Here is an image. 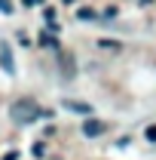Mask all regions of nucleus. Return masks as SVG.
<instances>
[{"label": "nucleus", "mask_w": 156, "mask_h": 160, "mask_svg": "<svg viewBox=\"0 0 156 160\" xmlns=\"http://www.w3.org/2000/svg\"><path fill=\"white\" fill-rule=\"evenodd\" d=\"M144 139H147V142H156V123H153V126H147V129H144Z\"/></svg>", "instance_id": "6e6552de"}, {"label": "nucleus", "mask_w": 156, "mask_h": 160, "mask_svg": "<svg viewBox=\"0 0 156 160\" xmlns=\"http://www.w3.org/2000/svg\"><path fill=\"white\" fill-rule=\"evenodd\" d=\"M58 62H61V77H64V80H74V74H77V68H74V52L61 49Z\"/></svg>", "instance_id": "f03ea898"}, {"label": "nucleus", "mask_w": 156, "mask_h": 160, "mask_svg": "<svg viewBox=\"0 0 156 160\" xmlns=\"http://www.w3.org/2000/svg\"><path fill=\"white\" fill-rule=\"evenodd\" d=\"M9 117H12V123H19V126H28V123H34V120L43 117V108L31 96H25V99H16L9 105Z\"/></svg>", "instance_id": "f257e3e1"}, {"label": "nucleus", "mask_w": 156, "mask_h": 160, "mask_svg": "<svg viewBox=\"0 0 156 160\" xmlns=\"http://www.w3.org/2000/svg\"><path fill=\"white\" fill-rule=\"evenodd\" d=\"M64 108H71V111H77V114H92V105H86V102H74V99L64 102Z\"/></svg>", "instance_id": "39448f33"}, {"label": "nucleus", "mask_w": 156, "mask_h": 160, "mask_svg": "<svg viewBox=\"0 0 156 160\" xmlns=\"http://www.w3.org/2000/svg\"><path fill=\"white\" fill-rule=\"evenodd\" d=\"M77 19H83V22H92V19H98V12L92 9V6H83V9H77Z\"/></svg>", "instance_id": "423d86ee"}, {"label": "nucleus", "mask_w": 156, "mask_h": 160, "mask_svg": "<svg viewBox=\"0 0 156 160\" xmlns=\"http://www.w3.org/2000/svg\"><path fill=\"white\" fill-rule=\"evenodd\" d=\"M104 129H107V126H104L101 120H95V117H89L86 123H83V136H86V139H95V136H101Z\"/></svg>", "instance_id": "7ed1b4c3"}, {"label": "nucleus", "mask_w": 156, "mask_h": 160, "mask_svg": "<svg viewBox=\"0 0 156 160\" xmlns=\"http://www.w3.org/2000/svg\"><path fill=\"white\" fill-rule=\"evenodd\" d=\"M101 46H107V49H119V43H113V40H98Z\"/></svg>", "instance_id": "9b49d317"}, {"label": "nucleus", "mask_w": 156, "mask_h": 160, "mask_svg": "<svg viewBox=\"0 0 156 160\" xmlns=\"http://www.w3.org/2000/svg\"><path fill=\"white\" fill-rule=\"evenodd\" d=\"M3 160H19V151H9V154H6Z\"/></svg>", "instance_id": "ddd939ff"}, {"label": "nucleus", "mask_w": 156, "mask_h": 160, "mask_svg": "<svg viewBox=\"0 0 156 160\" xmlns=\"http://www.w3.org/2000/svg\"><path fill=\"white\" fill-rule=\"evenodd\" d=\"M40 43H43V46H52V49H58V40L52 37V31H43V34H40Z\"/></svg>", "instance_id": "0eeeda50"}, {"label": "nucleus", "mask_w": 156, "mask_h": 160, "mask_svg": "<svg viewBox=\"0 0 156 160\" xmlns=\"http://www.w3.org/2000/svg\"><path fill=\"white\" fill-rule=\"evenodd\" d=\"M0 62H3L6 74H16V65H12V52H9V43H3V46H0Z\"/></svg>", "instance_id": "20e7f679"}, {"label": "nucleus", "mask_w": 156, "mask_h": 160, "mask_svg": "<svg viewBox=\"0 0 156 160\" xmlns=\"http://www.w3.org/2000/svg\"><path fill=\"white\" fill-rule=\"evenodd\" d=\"M0 12H6V16H12V0H0Z\"/></svg>", "instance_id": "1a4fd4ad"}, {"label": "nucleus", "mask_w": 156, "mask_h": 160, "mask_svg": "<svg viewBox=\"0 0 156 160\" xmlns=\"http://www.w3.org/2000/svg\"><path fill=\"white\" fill-rule=\"evenodd\" d=\"M21 3H25V6H40L43 0H21Z\"/></svg>", "instance_id": "f8f14e48"}, {"label": "nucleus", "mask_w": 156, "mask_h": 160, "mask_svg": "<svg viewBox=\"0 0 156 160\" xmlns=\"http://www.w3.org/2000/svg\"><path fill=\"white\" fill-rule=\"evenodd\" d=\"M117 16H119L117 6H107V9H104V19H117Z\"/></svg>", "instance_id": "9d476101"}]
</instances>
